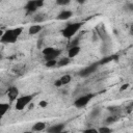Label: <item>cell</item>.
<instances>
[{"mask_svg": "<svg viewBox=\"0 0 133 133\" xmlns=\"http://www.w3.org/2000/svg\"><path fill=\"white\" fill-rule=\"evenodd\" d=\"M83 133H99V132H98V130L95 129V128H88V129H85V130L83 131Z\"/></svg>", "mask_w": 133, "mask_h": 133, "instance_id": "obj_24", "label": "cell"}, {"mask_svg": "<svg viewBox=\"0 0 133 133\" xmlns=\"http://www.w3.org/2000/svg\"><path fill=\"white\" fill-rule=\"evenodd\" d=\"M55 65H57V60H56V59L50 60V61H47V62H46V66H47V68H53V66H55Z\"/></svg>", "mask_w": 133, "mask_h": 133, "instance_id": "obj_21", "label": "cell"}, {"mask_svg": "<svg viewBox=\"0 0 133 133\" xmlns=\"http://www.w3.org/2000/svg\"><path fill=\"white\" fill-rule=\"evenodd\" d=\"M128 87H129V83H125V84H123V85L121 86L119 91H124V90H126Z\"/></svg>", "mask_w": 133, "mask_h": 133, "instance_id": "obj_26", "label": "cell"}, {"mask_svg": "<svg viewBox=\"0 0 133 133\" xmlns=\"http://www.w3.org/2000/svg\"><path fill=\"white\" fill-rule=\"evenodd\" d=\"M125 9H126V10H129V11H133V3H131V2L126 3Z\"/></svg>", "mask_w": 133, "mask_h": 133, "instance_id": "obj_23", "label": "cell"}, {"mask_svg": "<svg viewBox=\"0 0 133 133\" xmlns=\"http://www.w3.org/2000/svg\"><path fill=\"white\" fill-rule=\"evenodd\" d=\"M41 45H43V39H38V43H37V48H41Z\"/></svg>", "mask_w": 133, "mask_h": 133, "instance_id": "obj_29", "label": "cell"}, {"mask_svg": "<svg viewBox=\"0 0 133 133\" xmlns=\"http://www.w3.org/2000/svg\"><path fill=\"white\" fill-rule=\"evenodd\" d=\"M71 80H72V77H71V75H63L61 78H60V81H61V83H62V85H65V84H68V83H70L71 82Z\"/></svg>", "mask_w": 133, "mask_h": 133, "instance_id": "obj_18", "label": "cell"}, {"mask_svg": "<svg viewBox=\"0 0 133 133\" xmlns=\"http://www.w3.org/2000/svg\"><path fill=\"white\" fill-rule=\"evenodd\" d=\"M56 4L57 5H60V6H64V5L70 4V0H57L56 1Z\"/></svg>", "mask_w": 133, "mask_h": 133, "instance_id": "obj_22", "label": "cell"}, {"mask_svg": "<svg viewBox=\"0 0 133 133\" xmlns=\"http://www.w3.org/2000/svg\"><path fill=\"white\" fill-rule=\"evenodd\" d=\"M95 97L94 94H86V95H83V96H80L79 98H77L74 102V105L77 107V108H83L85 107L89 102L90 100Z\"/></svg>", "mask_w": 133, "mask_h": 133, "instance_id": "obj_4", "label": "cell"}, {"mask_svg": "<svg viewBox=\"0 0 133 133\" xmlns=\"http://www.w3.org/2000/svg\"><path fill=\"white\" fill-rule=\"evenodd\" d=\"M101 114V109L99 108V107H96V108H94L91 111H90V118H97L99 115Z\"/></svg>", "mask_w": 133, "mask_h": 133, "instance_id": "obj_16", "label": "cell"}, {"mask_svg": "<svg viewBox=\"0 0 133 133\" xmlns=\"http://www.w3.org/2000/svg\"><path fill=\"white\" fill-rule=\"evenodd\" d=\"M63 129H64L63 124H56V125L50 126L47 129V132L48 133H61V132H63Z\"/></svg>", "mask_w": 133, "mask_h": 133, "instance_id": "obj_8", "label": "cell"}, {"mask_svg": "<svg viewBox=\"0 0 133 133\" xmlns=\"http://www.w3.org/2000/svg\"><path fill=\"white\" fill-rule=\"evenodd\" d=\"M116 121H117V117L114 116V115H111V116H108V117L104 121V123H105L106 125H110V124H112V123H114V122H116Z\"/></svg>", "mask_w": 133, "mask_h": 133, "instance_id": "obj_20", "label": "cell"}, {"mask_svg": "<svg viewBox=\"0 0 133 133\" xmlns=\"http://www.w3.org/2000/svg\"><path fill=\"white\" fill-rule=\"evenodd\" d=\"M55 48H53V47H46L45 49H43V54H44V56H47V55H50V54H52L53 52H55Z\"/></svg>", "mask_w": 133, "mask_h": 133, "instance_id": "obj_17", "label": "cell"}, {"mask_svg": "<svg viewBox=\"0 0 133 133\" xmlns=\"http://www.w3.org/2000/svg\"><path fill=\"white\" fill-rule=\"evenodd\" d=\"M54 85H55L56 87H60V86L62 85V83H61L60 79H57V80H55V82H54Z\"/></svg>", "mask_w": 133, "mask_h": 133, "instance_id": "obj_27", "label": "cell"}, {"mask_svg": "<svg viewBox=\"0 0 133 133\" xmlns=\"http://www.w3.org/2000/svg\"><path fill=\"white\" fill-rule=\"evenodd\" d=\"M45 128H46V124L43 123V122H38V123H35V124L32 126V131L38 132V131L45 130Z\"/></svg>", "mask_w": 133, "mask_h": 133, "instance_id": "obj_13", "label": "cell"}, {"mask_svg": "<svg viewBox=\"0 0 133 133\" xmlns=\"http://www.w3.org/2000/svg\"><path fill=\"white\" fill-rule=\"evenodd\" d=\"M80 52V47L79 46H75V47H71L68 50V57L69 58H73L75 56H77Z\"/></svg>", "mask_w": 133, "mask_h": 133, "instance_id": "obj_11", "label": "cell"}, {"mask_svg": "<svg viewBox=\"0 0 133 133\" xmlns=\"http://www.w3.org/2000/svg\"><path fill=\"white\" fill-rule=\"evenodd\" d=\"M18 95H19V89L16 86H10L7 89V97L9 99V101H15L18 99Z\"/></svg>", "mask_w": 133, "mask_h": 133, "instance_id": "obj_7", "label": "cell"}, {"mask_svg": "<svg viewBox=\"0 0 133 133\" xmlns=\"http://www.w3.org/2000/svg\"><path fill=\"white\" fill-rule=\"evenodd\" d=\"M23 31V28L22 27H17V28H14V29H7L5 32L2 33L1 35V43L3 44H8V43H15L17 41V38L21 35Z\"/></svg>", "mask_w": 133, "mask_h": 133, "instance_id": "obj_1", "label": "cell"}, {"mask_svg": "<svg viewBox=\"0 0 133 133\" xmlns=\"http://www.w3.org/2000/svg\"><path fill=\"white\" fill-rule=\"evenodd\" d=\"M32 99H33V95H25V96H22V97L18 98L17 102H16V105H15L16 109L19 110V111L23 110L32 101Z\"/></svg>", "mask_w": 133, "mask_h": 133, "instance_id": "obj_3", "label": "cell"}, {"mask_svg": "<svg viewBox=\"0 0 133 133\" xmlns=\"http://www.w3.org/2000/svg\"><path fill=\"white\" fill-rule=\"evenodd\" d=\"M81 26H82V23H81V22L70 23V24H68V25L62 29L61 33H62V35H63L65 38H71V37H73V36L79 31V29L81 28Z\"/></svg>", "mask_w": 133, "mask_h": 133, "instance_id": "obj_2", "label": "cell"}, {"mask_svg": "<svg viewBox=\"0 0 133 133\" xmlns=\"http://www.w3.org/2000/svg\"><path fill=\"white\" fill-rule=\"evenodd\" d=\"M126 110H127V112H128V113H129V112H131V111L133 110V103H131V104L127 107V109H126Z\"/></svg>", "mask_w": 133, "mask_h": 133, "instance_id": "obj_28", "label": "cell"}, {"mask_svg": "<svg viewBox=\"0 0 133 133\" xmlns=\"http://www.w3.org/2000/svg\"><path fill=\"white\" fill-rule=\"evenodd\" d=\"M10 108V105L8 103H1L0 104V110H1V116L5 115V113L9 110Z\"/></svg>", "mask_w": 133, "mask_h": 133, "instance_id": "obj_15", "label": "cell"}, {"mask_svg": "<svg viewBox=\"0 0 133 133\" xmlns=\"http://www.w3.org/2000/svg\"><path fill=\"white\" fill-rule=\"evenodd\" d=\"M118 58V55H115V54H113V55H108V56H104L103 58H101L100 60H99V64L100 65H103V64H106V63H108V62H111L112 60H115V59H117Z\"/></svg>", "mask_w": 133, "mask_h": 133, "instance_id": "obj_10", "label": "cell"}, {"mask_svg": "<svg viewBox=\"0 0 133 133\" xmlns=\"http://www.w3.org/2000/svg\"><path fill=\"white\" fill-rule=\"evenodd\" d=\"M44 5V1L43 0H30L26 3L25 5V9L27 11V14H32L34 11L37 10V8L42 7Z\"/></svg>", "mask_w": 133, "mask_h": 133, "instance_id": "obj_5", "label": "cell"}, {"mask_svg": "<svg viewBox=\"0 0 133 133\" xmlns=\"http://www.w3.org/2000/svg\"><path fill=\"white\" fill-rule=\"evenodd\" d=\"M23 133H33V132H31V131H24Z\"/></svg>", "mask_w": 133, "mask_h": 133, "instance_id": "obj_31", "label": "cell"}, {"mask_svg": "<svg viewBox=\"0 0 133 133\" xmlns=\"http://www.w3.org/2000/svg\"><path fill=\"white\" fill-rule=\"evenodd\" d=\"M99 65H100V64H99V61H97V62H94V63H91V64H89V65L83 68L82 70H80L79 76H80V77H83V78L88 77L89 75H91L92 73H95V72L98 70Z\"/></svg>", "mask_w": 133, "mask_h": 133, "instance_id": "obj_6", "label": "cell"}, {"mask_svg": "<svg viewBox=\"0 0 133 133\" xmlns=\"http://www.w3.org/2000/svg\"><path fill=\"white\" fill-rule=\"evenodd\" d=\"M61 133H63V132H61Z\"/></svg>", "mask_w": 133, "mask_h": 133, "instance_id": "obj_32", "label": "cell"}, {"mask_svg": "<svg viewBox=\"0 0 133 133\" xmlns=\"http://www.w3.org/2000/svg\"><path fill=\"white\" fill-rule=\"evenodd\" d=\"M98 132L99 133H111L112 132V129L108 126H102L98 129Z\"/></svg>", "mask_w": 133, "mask_h": 133, "instance_id": "obj_19", "label": "cell"}, {"mask_svg": "<svg viewBox=\"0 0 133 133\" xmlns=\"http://www.w3.org/2000/svg\"><path fill=\"white\" fill-rule=\"evenodd\" d=\"M72 16H73V12H72L71 10H69V9H63V10H61V11L57 15L56 19H57V20H60V21H64V20L70 19Z\"/></svg>", "mask_w": 133, "mask_h": 133, "instance_id": "obj_9", "label": "cell"}, {"mask_svg": "<svg viewBox=\"0 0 133 133\" xmlns=\"http://www.w3.org/2000/svg\"><path fill=\"white\" fill-rule=\"evenodd\" d=\"M38 105H39V107H42V108H46L47 105H48V102L45 101V100H42V101L38 103Z\"/></svg>", "mask_w": 133, "mask_h": 133, "instance_id": "obj_25", "label": "cell"}, {"mask_svg": "<svg viewBox=\"0 0 133 133\" xmlns=\"http://www.w3.org/2000/svg\"><path fill=\"white\" fill-rule=\"evenodd\" d=\"M131 33L133 34V23H132V25H131Z\"/></svg>", "mask_w": 133, "mask_h": 133, "instance_id": "obj_30", "label": "cell"}, {"mask_svg": "<svg viewBox=\"0 0 133 133\" xmlns=\"http://www.w3.org/2000/svg\"><path fill=\"white\" fill-rule=\"evenodd\" d=\"M70 60H71V58H69V57H63V58H60V59L57 61V66H58V68L65 66V65H68V64L70 63Z\"/></svg>", "mask_w": 133, "mask_h": 133, "instance_id": "obj_14", "label": "cell"}, {"mask_svg": "<svg viewBox=\"0 0 133 133\" xmlns=\"http://www.w3.org/2000/svg\"><path fill=\"white\" fill-rule=\"evenodd\" d=\"M42 29H43V26L42 25H31L29 27V29H28V32H29V34L33 35V34L38 33Z\"/></svg>", "mask_w": 133, "mask_h": 133, "instance_id": "obj_12", "label": "cell"}]
</instances>
